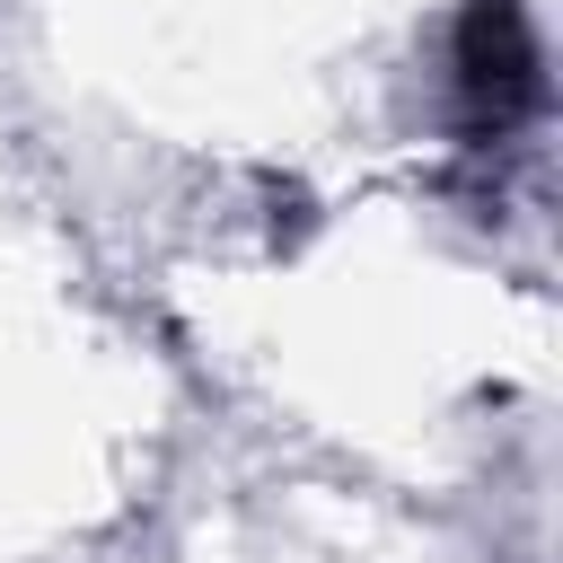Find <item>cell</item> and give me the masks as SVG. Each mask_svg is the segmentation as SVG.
Wrapping results in <instances>:
<instances>
[{
	"label": "cell",
	"mask_w": 563,
	"mask_h": 563,
	"mask_svg": "<svg viewBox=\"0 0 563 563\" xmlns=\"http://www.w3.org/2000/svg\"><path fill=\"white\" fill-rule=\"evenodd\" d=\"M545 79H537V35L519 0H466L457 18V106L475 141H510L537 114Z\"/></svg>",
	"instance_id": "cell-1"
}]
</instances>
